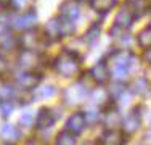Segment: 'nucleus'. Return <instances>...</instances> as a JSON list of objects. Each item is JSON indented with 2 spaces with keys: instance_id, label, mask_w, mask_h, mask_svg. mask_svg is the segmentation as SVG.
Segmentation results:
<instances>
[{
  "instance_id": "nucleus-22",
  "label": "nucleus",
  "mask_w": 151,
  "mask_h": 145,
  "mask_svg": "<svg viewBox=\"0 0 151 145\" xmlns=\"http://www.w3.org/2000/svg\"><path fill=\"white\" fill-rule=\"evenodd\" d=\"M13 111V105L10 103V100H2L0 102V116L2 118H8Z\"/></svg>"
},
{
  "instance_id": "nucleus-10",
  "label": "nucleus",
  "mask_w": 151,
  "mask_h": 145,
  "mask_svg": "<svg viewBox=\"0 0 151 145\" xmlns=\"http://www.w3.org/2000/svg\"><path fill=\"white\" fill-rule=\"evenodd\" d=\"M134 20H135V13L132 12V8L127 5V7H124L121 12H117L116 20H114V24H116V26H119V28H124V29H125V28H130V26H132Z\"/></svg>"
},
{
  "instance_id": "nucleus-1",
  "label": "nucleus",
  "mask_w": 151,
  "mask_h": 145,
  "mask_svg": "<svg viewBox=\"0 0 151 145\" xmlns=\"http://www.w3.org/2000/svg\"><path fill=\"white\" fill-rule=\"evenodd\" d=\"M55 70L63 78H73L81 70V58L76 52L64 50L55 60Z\"/></svg>"
},
{
  "instance_id": "nucleus-24",
  "label": "nucleus",
  "mask_w": 151,
  "mask_h": 145,
  "mask_svg": "<svg viewBox=\"0 0 151 145\" xmlns=\"http://www.w3.org/2000/svg\"><path fill=\"white\" fill-rule=\"evenodd\" d=\"M15 95V90L10 86H2L0 87V100H12V97Z\"/></svg>"
},
{
  "instance_id": "nucleus-9",
  "label": "nucleus",
  "mask_w": 151,
  "mask_h": 145,
  "mask_svg": "<svg viewBox=\"0 0 151 145\" xmlns=\"http://www.w3.org/2000/svg\"><path fill=\"white\" fill-rule=\"evenodd\" d=\"M55 123V116H53L50 108H40L35 118V126L37 129H50Z\"/></svg>"
},
{
  "instance_id": "nucleus-26",
  "label": "nucleus",
  "mask_w": 151,
  "mask_h": 145,
  "mask_svg": "<svg viewBox=\"0 0 151 145\" xmlns=\"http://www.w3.org/2000/svg\"><path fill=\"white\" fill-rule=\"evenodd\" d=\"M105 121H106V124H108V126L114 128V126H116L117 123H119L117 113H116V111H111V113H108V115H106V118H105Z\"/></svg>"
},
{
  "instance_id": "nucleus-17",
  "label": "nucleus",
  "mask_w": 151,
  "mask_h": 145,
  "mask_svg": "<svg viewBox=\"0 0 151 145\" xmlns=\"http://www.w3.org/2000/svg\"><path fill=\"white\" fill-rule=\"evenodd\" d=\"M56 145H76V134L71 130H63L56 136Z\"/></svg>"
},
{
  "instance_id": "nucleus-14",
  "label": "nucleus",
  "mask_w": 151,
  "mask_h": 145,
  "mask_svg": "<svg viewBox=\"0 0 151 145\" xmlns=\"http://www.w3.org/2000/svg\"><path fill=\"white\" fill-rule=\"evenodd\" d=\"M101 144L103 145H124V134L119 132V130L111 129L103 134Z\"/></svg>"
},
{
  "instance_id": "nucleus-23",
  "label": "nucleus",
  "mask_w": 151,
  "mask_h": 145,
  "mask_svg": "<svg viewBox=\"0 0 151 145\" xmlns=\"http://www.w3.org/2000/svg\"><path fill=\"white\" fill-rule=\"evenodd\" d=\"M32 123H34V115H32L31 111H26V113L21 115V118H19V126L21 128H31Z\"/></svg>"
},
{
  "instance_id": "nucleus-15",
  "label": "nucleus",
  "mask_w": 151,
  "mask_h": 145,
  "mask_svg": "<svg viewBox=\"0 0 151 145\" xmlns=\"http://www.w3.org/2000/svg\"><path fill=\"white\" fill-rule=\"evenodd\" d=\"M45 34L47 37H50L52 41H56V39H61V29H60V21H58V16L56 18H52V20L47 23L45 26Z\"/></svg>"
},
{
  "instance_id": "nucleus-8",
  "label": "nucleus",
  "mask_w": 151,
  "mask_h": 145,
  "mask_svg": "<svg viewBox=\"0 0 151 145\" xmlns=\"http://www.w3.org/2000/svg\"><path fill=\"white\" fill-rule=\"evenodd\" d=\"M18 63H19V68H23L26 71H31L34 66H37L39 55L34 50H23L19 58H18Z\"/></svg>"
},
{
  "instance_id": "nucleus-19",
  "label": "nucleus",
  "mask_w": 151,
  "mask_h": 145,
  "mask_svg": "<svg viewBox=\"0 0 151 145\" xmlns=\"http://www.w3.org/2000/svg\"><path fill=\"white\" fill-rule=\"evenodd\" d=\"M137 41H138V44H140L142 47H145V49L151 47V26H148V28L143 29V31L138 34Z\"/></svg>"
},
{
  "instance_id": "nucleus-30",
  "label": "nucleus",
  "mask_w": 151,
  "mask_h": 145,
  "mask_svg": "<svg viewBox=\"0 0 151 145\" xmlns=\"http://www.w3.org/2000/svg\"><path fill=\"white\" fill-rule=\"evenodd\" d=\"M145 60H146V63L151 65V47H148V49L145 50Z\"/></svg>"
},
{
  "instance_id": "nucleus-28",
  "label": "nucleus",
  "mask_w": 151,
  "mask_h": 145,
  "mask_svg": "<svg viewBox=\"0 0 151 145\" xmlns=\"http://www.w3.org/2000/svg\"><path fill=\"white\" fill-rule=\"evenodd\" d=\"M6 70H8V63H6V60L3 58L2 55H0V76H3L6 72Z\"/></svg>"
},
{
  "instance_id": "nucleus-31",
  "label": "nucleus",
  "mask_w": 151,
  "mask_h": 145,
  "mask_svg": "<svg viewBox=\"0 0 151 145\" xmlns=\"http://www.w3.org/2000/svg\"><path fill=\"white\" fill-rule=\"evenodd\" d=\"M12 3H13V0H0V7L2 8H8Z\"/></svg>"
},
{
  "instance_id": "nucleus-2",
  "label": "nucleus",
  "mask_w": 151,
  "mask_h": 145,
  "mask_svg": "<svg viewBox=\"0 0 151 145\" xmlns=\"http://www.w3.org/2000/svg\"><path fill=\"white\" fill-rule=\"evenodd\" d=\"M42 82V76L34 71H24L16 78V86L23 90H32Z\"/></svg>"
},
{
  "instance_id": "nucleus-11",
  "label": "nucleus",
  "mask_w": 151,
  "mask_h": 145,
  "mask_svg": "<svg viewBox=\"0 0 151 145\" xmlns=\"http://www.w3.org/2000/svg\"><path fill=\"white\" fill-rule=\"evenodd\" d=\"M90 78L95 82H98V84H103V82H106L108 79H109V68H108V65L105 61H100V63H96L95 66L92 68Z\"/></svg>"
},
{
  "instance_id": "nucleus-27",
  "label": "nucleus",
  "mask_w": 151,
  "mask_h": 145,
  "mask_svg": "<svg viewBox=\"0 0 151 145\" xmlns=\"http://www.w3.org/2000/svg\"><path fill=\"white\" fill-rule=\"evenodd\" d=\"M124 92H125V87L122 86V84H116V86H114V89L111 90V94H113L114 97H119V95H124Z\"/></svg>"
},
{
  "instance_id": "nucleus-6",
  "label": "nucleus",
  "mask_w": 151,
  "mask_h": 145,
  "mask_svg": "<svg viewBox=\"0 0 151 145\" xmlns=\"http://www.w3.org/2000/svg\"><path fill=\"white\" fill-rule=\"evenodd\" d=\"M121 126H122V132L124 134H129V136H130V134L137 132L140 128V115L137 113V110L130 111V113L125 116V118L122 119Z\"/></svg>"
},
{
  "instance_id": "nucleus-12",
  "label": "nucleus",
  "mask_w": 151,
  "mask_h": 145,
  "mask_svg": "<svg viewBox=\"0 0 151 145\" xmlns=\"http://www.w3.org/2000/svg\"><path fill=\"white\" fill-rule=\"evenodd\" d=\"M85 89L82 86H76V87H69V89L64 92V100L66 103H79L85 99Z\"/></svg>"
},
{
  "instance_id": "nucleus-13",
  "label": "nucleus",
  "mask_w": 151,
  "mask_h": 145,
  "mask_svg": "<svg viewBox=\"0 0 151 145\" xmlns=\"http://www.w3.org/2000/svg\"><path fill=\"white\" fill-rule=\"evenodd\" d=\"M0 136H2V139L5 140L6 144H15V142H18V139L21 137V134H19V130H18L15 126L3 124L2 129H0Z\"/></svg>"
},
{
  "instance_id": "nucleus-5",
  "label": "nucleus",
  "mask_w": 151,
  "mask_h": 145,
  "mask_svg": "<svg viewBox=\"0 0 151 145\" xmlns=\"http://www.w3.org/2000/svg\"><path fill=\"white\" fill-rule=\"evenodd\" d=\"M60 14L74 21L81 14V2L79 0H64L60 5Z\"/></svg>"
},
{
  "instance_id": "nucleus-4",
  "label": "nucleus",
  "mask_w": 151,
  "mask_h": 145,
  "mask_svg": "<svg viewBox=\"0 0 151 145\" xmlns=\"http://www.w3.org/2000/svg\"><path fill=\"white\" fill-rule=\"evenodd\" d=\"M85 126H87V116L84 113H74L69 116V119H68L66 123V129L71 130L73 134L76 136H79V134L84 132Z\"/></svg>"
},
{
  "instance_id": "nucleus-7",
  "label": "nucleus",
  "mask_w": 151,
  "mask_h": 145,
  "mask_svg": "<svg viewBox=\"0 0 151 145\" xmlns=\"http://www.w3.org/2000/svg\"><path fill=\"white\" fill-rule=\"evenodd\" d=\"M19 42L24 50H35L39 47V44L42 42V37L39 36V32L35 29H27V31H24V36L21 37Z\"/></svg>"
},
{
  "instance_id": "nucleus-32",
  "label": "nucleus",
  "mask_w": 151,
  "mask_h": 145,
  "mask_svg": "<svg viewBox=\"0 0 151 145\" xmlns=\"http://www.w3.org/2000/svg\"><path fill=\"white\" fill-rule=\"evenodd\" d=\"M150 123H151V119H150Z\"/></svg>"
},
{
  "instance_id": "nucleus-29",
  "label": "nucleus",
  "mask_w": 151,
  "mask_h": 145,
  "mask_svg": "<svg viewBox=\"0 0 151 145\" xmlns=\"http://www.w3.org/2000/svg\"><path fill=\"white\" fill-rule=\"evenodd\" d=\"M27 2H29V0H13V3H15L16 8H21V7H24Z\"/></svg>"
},
{
  "instance_id": "nucleus-21",
  "label": "nucleus",
  "mask_w": 151,
  "mask_h": 145,
  "mask_svg": "<svg viewBox=\"0 0 151 145\" xmlns=\"http://www.w3.org/2000/svg\"><path fill=\"white\" fill-rule=\"evenodd\" d=\"M150 84L146 79H137V82L134 84V90L137 94H140V95H146V94L150 92Z\"/></svg>"
},
{
  "instance_id": "nucleus-20",
  "label": "nucleus",
  "mask_w": 151,
  "mask_h": 145,
  "mask_svg": "<svg viewBox=\"0 0 151 145\" xmlns=\"http://www.w3.org/2000/svg\"><path fill=\"white\" fill-rule=\"evenodd\" d=\"M98 37H100V26H98V24H93V26H90V29L87 31V34L84 36V39L90 44V45L98 41Z\"/></svg>"
},
{
  "instance_id": "nucleus-16",
  "label": "nucleus",
  "mask_w": 151,
  "mask_h": 145,
  "mask_svg": "<svg viewBox=\"0 0 151 145\" xmlns=\"http://www.w3.org/2000/svg\"><path fill=\"white\" fill-rule=\"evenodd\" d=\"M117 0H90V7L98 13H106L111 8H114Z\"/></svg>"
},
{
  "instance_id": "nucleus-18",
  "label": "nucleus",
  "mask_w": 151,
  "mask_h": 145,
  "mask_svg": "<svg viewBox=\"0 0 151 145\" xmlns=\"http://www.w3.org/2000/svg\"><path fill=\"white\" fill-rule=\"evenodd\" d=\"M58 21H60V29H61V36L63 37H68L74 32V24H73V20H68L64 16H58Z\"/></svg>"
},
{
  "instance_id": "nucleus-25",
  "label": "nucleus",
  "mask_w": 151,
  "mask_h": 145,
  "mask_svg": "<svg viewBox=\"0 0 151 145\" xmlns=\"http://www.w3.org/2000/svg\"><path fill=\"white\" fill-rule=\"evenodd\" d=\"M55 94H56V89L53 86H45L44 89H40V94H39V95H40L42 99H52Z\"/></svg>"
},
{
  "instance_id": "nucleus-3",
  "label": "nucleus",
  "mask_w": 151,
  "mask_h": 145,
  "mask_svg": "<svg viewBox=\"0 0 151 145\" xmlns=\"http://www.w3.org/2000/svg\"><path fill=\"white\" fill-rule=\"evenodd\" d=\"M37 23V13L35 10H29V12L18 14L12 20V24L15 29H19V31H27V29H32Z\"/></svg>"
}]
</instances>
